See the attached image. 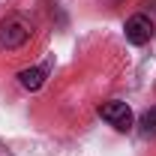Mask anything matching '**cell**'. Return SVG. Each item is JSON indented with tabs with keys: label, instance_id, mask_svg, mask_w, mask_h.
Masks as SVG:
<instances>
[{
	"label": "cell",
	"instance_id": "1",
	"mask_svg": "<svg viewBox=\"0 0 156 156\" xmlns=\"http://www.w3.org/2000/svg\"><path fill=\"white\" fill-rule=\"evenodd\" d=\"M33 36V24L24 18V15H6L0 21V45L15 51V48H24Z\"/></svg>",
	"mask_w": 156,
	"mask_h": 156
},
{
	"label": "cell",
	"instance_id": "2",
	"mask_svg": "<svg viewBox=\"0 0 156 156\" xmlns=\"http://www.w3.org/2000/svg\"><path fill=\"white\" fill-rule=\"evenodd\" d=\"M99 117H102L108 126H114L117 132H129V129H132V123H135L132 108H129L126 102H120V99L102 102V105H99Z\"/></svg>",
	"mask_w": 156,
	"mask_h": 156
},
{
	"label": "cell",
	"instance_id": "3",
	"mask_svg": "<svg viewBox=\"0 0 156 156\" xmlns=\"http://www.w3.org/2000/svg\"><path fill=\"white\" fill-rule=\"evenodd\" d=\"M123 33H126V39L132 42V45H147L150 39H153V21L147 18L144 12H138V15H132V18H126V27H123Z\"/></svg>",
	"mask_w": 156,
	"mask_h": 156
},
{
	"label": "cell",
	"instance_id": "4",
	"mask_svg": "<svg viewBox=\"0 0 156 156\" xmlns=\"http://www.w3.org/2000/svg\"><path fill=\"white\" fill-rule=\"evenodd\" d=\"M45 78H48V66H27L18 72V84L24 90H39L45 84Z\"/></svg>",
	"mask_w": 156,
	"mask_h": 156
},
{
	"label": "cell",
	"instance_id": "5",
	"mask_svg": "<svg viewBox=\"0 0 156 156\" xmlns=\"http://www.w3.org/2000/svg\"><path fill=\"white\" fill-rule=\"evenodd\" d=\"M141 132L144 135H156V105L141 114Z\"/></svg>",
	"mask_w": 156,
	"mask_h": 156
},
{
	"label": "cell",
	"instance_id": "6",
	"mask_svg": "<svg viewBox=\"0 0 156 156\" xmlns=\"http://www.w3.org/2000/svg\"><path fill=\"white\" fill-rule=\"evenodd\" d=\"M150 6H153V9H156V0H150Z\"/></svg>",
	"mask_w": 156,
	"mask_h": 156
},
{
	"label": "cell",
	"instance_id": "7",
	"mask_svg": "<svg viewBox=\"0 0 156 156\" xmlns=\"http://www.w3.org/2000/svg\"><path fill=\"white\" fill-rule=\"evenodd\" d=\"M117 3H120V0H117Z\"/></svg>",
	"mask_w": 156,
	"mask_h": 156
}]
</instances>
